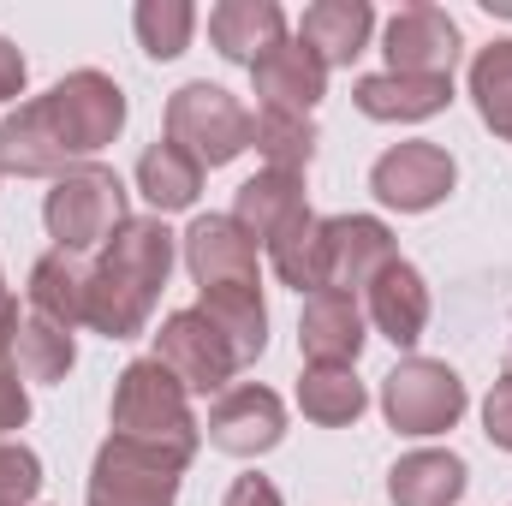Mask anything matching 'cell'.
I'll return each mask as SVG.
<instances>
[{"mask_svg": "<svg viewBox=\"0 0 512 506\" xmlns=\"http://www.w3.org/2000/svg\"><path fill=\"white\" fill-rule=\"evenodd\" d=\"M126 126V90L108 72H72L48 96L24 102L18 114L0 120V173L18 179H48L72 173V161L108 149Z\"/></svg>", "mask_w": 512, "mask_h": 506, "instance_id": "1", "label": "cell"}, {"mask_svg": "<svg viewBox=\"0 0 512 506\" xmlns=\"http://www.w3.org/2000/svg\"><path fill=\"white\" fill-rule=\"evenodd\" d=\"M167 268H173V233L161 221H126L102 262L90 268V304H84V322L108 340H137L161 286H167Z\"/></svg>", "mask_w": 512, "mask_h": 506, "instance_id": "2", "label": "cell"}, {"mask_svg": "<svg viewBox=\"0 0 512 506\" xmlns=\"http://www.w3.org/2000/svg\"><path fill=\"white\" fill-rule=\"evenodd\" d=\"M114 441H131L155 459H167L173 471H185L197 459L203 423L191 417V393L161 358H137L114 381Z\"/></svg>", "mask_w": 512, "mask_h": 506, "instance_id": "3", "label": "cell"}, {"mask_svg": "<svg viewBox=\"0 0 512 506\" xmlns=\"http://www.w3.org/2000/svg\"><path fill=\"white\" fill-rule=\"evenodd\" d=\"M42 221H48L54 251H66V256H84L96 245H108L131 221L120 173L114 167H72V173H60L48 203H42Z\"/></svg>", "mask_w": 512, "mask_h": 506, "instance_id": "4", "label": "cell"}, {"mask_svg": "<svg viewBox=\"0 0 512 506\" xmlns=\"http://www.w3.org/2000/svg\"><path fill=\"white\" fill-rule=\"evenodd\" d=\"M251 131L256 120L245 114V102L221 84H185L167 102V143H179L197 167H227L251 149Z\"/></svg>", "mask_w": 512, "mask_h": 506, "instance_id": "5", "label": "cell"}, {"mask_svg": "<svg viewBox=\"0 0 512 506\" xmlns=\"http://www.w3.org/2000/svg\"><path fill=\"white\" fill-rule=\"evenodd\" d=\"M382 411L399 435H441L465 417V381L435 358H405L382 381Z\"/></svg>", "mask_w": 512, "mask_h": 506, "instance_id": "6", "label": "cell"}, {"mask_svg": "<svg viewBox=\"0 0 512 506\" xmlns=\"http://www.w3.org/2000/svg\"><path fill=\"white\" fill-rule=\"evenodd\" d=\"M155 358L179 376L185 393H227V381L239 370V352L203 310H173L155 334Z\"/></svg>", "mask_w": 512, "mask_h": 506, "instance_id": "7", "label": "cell"}, {"mask_svg": "<svg viewBox=\"0 0 512 506\" xmlns=\"http://www.w3.org/2000/svg\"><path fill=\"white\" fill-rule=\"evenodd\" d=\"M179 501V471L131 441H102L90 465V506H173Z\"/></svg>", "mask_w": 512, "mask_h": 506, "instance_id": "8", "label": "cell"}, {"mask_svg": "<svg viewBox=\"0 0 512 506\" xmlns=\"http://www.w3.org/2000/svg\"><path fill=\"white\" fill-rule=\"evenodd\" d=\"M453 179H459V167H453V155L441 143H393L382 161L370 167V191L382 197L387 209H399V215L435 209L453 191Z\"/></svg>", "mask_w": 512, "mask_h": 506, "instance_id": "9", "label": "cell"}, {"mask_svg": "<svg viewBox=\"0 0 512 506\" xmlns=\"http://www.w3.org/2000/svg\"><path fill=\"white\" fill-rule=\"evenodd\" d=\"M387 262H399V251L376 215H328L322 221V292L358 298V286H370Z\"/></svg>", "mask_w": 512, "mask_h": 506, "instance_id": "10", "label": "cell"}, {"mask_svg": "<svg viewBox=\"0 0 512 506\" xmlns=\"http://www.w3.org/2000/svg\"><path fill=\"white\" fill-rule=\"evenodd\" d=\"M387 72L399 78H453L459 60V24L441 6H405L387 18Z\"/></svg>", "mask_w": 512, "mask_h": 506, "instance_id": "11", "label": "cell"}, {"mask_svg": "<svg viewBox=\"0 0 512 506\" xmlns=\"http://www.w3.org/2000/svg\"><path fill=\"white\" fill-rule=\"evenodd\" d=\"M209 441L221 447V453H233V459H256V453H268V447H280V435H286V405H280V393H268V387H256V381H239V387H227L215 405H209Z\"/></svg>", "mask_w": 512, "mask_h": 506, "instance_id": "12", "label": "cell"}, {"mask_svg": "<svg viewBox=\"0 0 512 506\" xmlns=\"http://www.w3.org/2000/svg\"><path fill=\"white\" fill-rule=\"evenodd\" d=\"M185 268L203 292L215 286H256V239L233 215H203L185 227Z\"/></svg>", "mask_w": 512, "mask_h": 506, "instance_id": "13", "label": "cell"}, {"mask_svg": "<svg viewBox=\"0 0 512 506\" xmlns=\"http://www.w3.org/2000/svg\"><path fill=\"white\" fill-rule=\"evenodd\" d=\"M364 304L352 292H310L304 298V316H298V352L310 364H358L364 352Z\"/></svg>", "mask_w": 512, "mask_h": 506, "instance_id": "14", "label": "cell"}, {"mask_svg": "<svg viewBox=\"0 0 512 506\" xmlns=\"http://www.w3.org/2000/svg\"><path fill=\"white\" fill-rule=\"evenodd\" d=\"M364 316L376 322V334L393 340V346H417L423 340V328H429V286H423V274L399 256V262H387L382 274L364 286Z\"/></svg>", "mask_w": 512, "mask_h": 506, "instance_id": "15", "label": "cell"}, {"mask_svg": "<svg viewBox=\"0 0 512 506\" xmlns=\"http://www.w3.org/2000/svg\"><path fill=\"white\" fill-rule=\"evenodd\" d=\"M251 78L262 108H274V114H304L310 120V108L328 96V66L304 42H280L274 54H262L251 66Z\"/></svg>", "mask_w": 512, "mask_h": 506, "instance_id": "16", "label": "cell"}, {"mask_svg": "<svg viewBox=\"0 0 512 506\" xmlns=\"http://www.w3.org/2000/svg\"><path fill=\"white\" fill-rule=\"evenodd\" d=\"M209 42L239 60V66H256L262 54H274L286 42V12L274 0H221L209 12Z\"/></svg>", "mask_w": 512, "mask_h": 506, "instance_id": "17", "label": "cell"}, {"mask_svg": "<svg viewBox=\"0 0 512 506\" xmlns=\"http://www.w3.org/2000/svg\"><path fill=\"white\" fill-rule=\"evenodd\" d=\"M370 30H376L370 0H316V6L304 12V24H298V42H304L322 66H352V60L364 54Z\"/></svg>", "mask_w": 512, "mask_h": 506, "instance_id": "18", "label": "cell"}, {"mask_svg": "<svg viewBox=\"0 0 512 506\" xmlns=\"http://www.w3.org/2000/svg\"><path fill=\"white\" fill-rule=\"evenodd\" d=\"M352 102L370 114V120H429L453 102V78H399V72H376V78H358Z\"/></svg>", "mask_w": 512, "mask_h": 506, "instance_id": "19", "label": "cell"}, {"mask_svg": "<svg viewBox=\"0 0 512 506\" xmlns=\"http://www.w3.org/2000/svg\"><path fill=\"white\" fill-rule=\"evenodd\" d=\"M465 495V459L459 453H405L387 471V501L393 506H453Z\"/></svg>", "mask_w": 512, "mask_h": 506, "instance_id": "20", "label": "cell"}, {"mask_svg": "<svg viewBox=\"0 0 512 506\" xmlns=\"http://www.w3.org/2000/svg\"><path fill=\"white\" fill-rule=\"evenodd\" d=\"M90 304V268L66 251H48L30 268V316H48L60 328H78Z\"/></svg>", "mask_w": 512, "mask_h": 506, "instance_id": "21", "label": "cell"}, {"mask_svg": "<svg viewBox=\"0 0 512 506\" xmlns=\"http://www.w3.org/2000/svg\"><path fill=\"white\" fill-rule=\"evenodd\" d=\"M298 209H310V203H304V179H298V173H274V167L256 173V179H245L239 197H233V221H239L251 239H262V245H268Z\"/></svg>", "mask_w": 512, "mask_h": 506, "instance_id": "22", "label": "cell"}, {"mask_svg": "<svg viewBox=\"0 0 512 506\" xmlns=\"http://www.w3.org/2000/svg\"><path fill=\"white\" fill-rule=\"evenodd\" d=\"M197 310L227 334V346L239 352V364H256L262 358V346H268V310H262V292L256 286H215V292H203Z\"/></svg>", "mask_w": 512, "mask_h": 506, "instance_id": "23", "label": "cell"}, {"mask_svg": "<svg viewBox=\"0 0 512 506\" xmlns=\"http://www.w3.org/2000/svg\"><path fill=\"white\" fill-rule=\"evenodd\" d=\"M298 405H304L310 423L340 429V423H358V417H364L370 393H364V381L352 376L346 364H310L304 381H298Z\"/></svg>", "mask_w": 512, "mask_h": 506, "instance_id": "24", "label": "cell"}, {"mask_svg": "<svg viewBox=\"0 0 512 506\" xmlns=\"http://www.w3.org/2000/svg\"><path fill=\"white\" fill-rule=\"evenodd\" d=\"M137 191L167 215V209H191L203 191V167L179 149V143H149L137 161Z\"/></svg>", "mask_w": 512, "mask_h": 506, "instance_id": "25", "label": "cell"}, {"mask_svg": "<svg viewBox=\"0 0 512 506\" xmlns=\"http://www.w3.org/2000/svg\"><path fill=\"white\" fill-rule=\"evenodd\" d=\"M268 262L286 286L298 292H322V215L298 209L274 239H268Z\"/></svg>", "mask_w": 512, "mask_h": 506, "instance_id": "26", "label": "cell"}, {"mask_svg": "<svg viewBox=\"0 0 512 506\" xmlns=\"http://www.w3.org/2000/svg\"><path fill=\"white\" fill-rule=\"evenodd\" d=\"M12 358H18V376L24 381H66V370L78 364V346H72V328H60L48 316H30L18 328Z\"/></svg>", "mask_w": 512, "mask_h": 506, "instance_id": "27", "label": "cell"}, {"mask_svg": "<svg viewBox=\"0 0 512 506\" xmlns=\"http://www.w3.org/2000/svg\"><path fill=\"white\" fill-rule=\"evenodd\" d=\"M471 102H477L483 126L512 143V42H489L471 60Z\"/></svg>", "mask_w": 512, "mask_h": 506, "instance_id": "28", "label": "cell"}, {"mask_svg": "<svg viewBox=\"0 0 512 506\" xmlns=\"http://www.w3.org/2000/svg\"><path fill=\"white\" fill-rule=\"evenodd\" d=\"M251 143L274 173H304L310 155H316V126H310L304 114H274V108H262Z\"/></svg>", "mask_w": 512, "mask_h": 506, "instance_id": "29", "label": "cell"}, {"mask_svg": "<svg viewBox=\"0 0 512 506\" xmlns=\"http://www.w3.org/2000/svg\"><path fill=\"white\" fill-rule=\"evenodd\" d=\"M131 24H137V42H143L149 60H173V54H185V42L197 30V12L185 0H143L131 12Z\"/></svg>", "mask_w": 512, "mask_h": 506, "instance_id": "30", "label": "cell"}, {"mask_svg": "<svg viewBox=\"0 0 512 506\" xmlns=\"http://www.w3.org/2000/svg\"><path fill=\"white\" fill-rule=\"evenodd\" d=\"M42 495V459L18 441H0V506H30Z\"/></svg>", "mask_w": 512, "mask_h": 506, "instance_id": "31", "label": "cell"}, {"mask_svg": "<svg viewBox=\"0 0 512 506\" xmlns=\"http://www.w3.org/2000/svg\"><path fill=\"white\" fill-rule=\"evenodd\" d=\"M483 429H489V441H495V447H507V453H512V376H507V370H501L495 393H489V405H483Z\"/></svg>", "mask_w": 512, "mask_h": 506, "instance_id": "32", "label": "cell"}, {"mask_svg": "<svg viewBox=\"0 0 512 506\" xmlns=\"http://www.w3.org/2000/svg\"><path fill=\"white\" fill-rule=\"evenodd\" d=\"M24 417H30V393L18 381V364H0V441L6 429H24Z\"/></svg>", "mask_w": 512, "mask_h": 506, "instance_id": "33", "label": "cell"}, {"mask_svg": "<svg viewBox=\"0 0 512 506\" xmlns=\"http://www.w3.org/2000/svg\"><path fill=\"white\" fill-rule=\"evenodd\" d=\"M227 506H286V501H280V489H274L268 477H239V483L227 489Z\"/></svg>", "mask_w": 512, "mask_h": 506, "instance_id": "34", "label": "cell"}, {"mask_svg": "<svg viewBox=\"0 0 512 506\" xmlns=\"http://www.w3.org/2000/svg\"><path fill=\"white\" fill-rule=\"evenodd\" d=\"M18 90H24V54L0 36V102H12Z\"/></svg>", "mask_w": 512, "mask_h": 506, "instance_id": "35", "label": "cell"}, {"mask_svg": "<svg viewBox=\"0 0 512 506\" xmlns=\"http://www.w3.org/2000/svg\"><path fill=\"white\" fill-rule=\"evenodd\" d=\"M18 328H24V322H18V298H12V292H0V364H6V358H12V346H18Z\"/></svg>", "mask_w": 512, "mask_h": 506, "instance_id": "36", "label": "cell"}, {"mask_svg": "<svg viewBox=\"0 0 512 506\" xmlns=\"http://www.w3.org/2000/svg\"><path fill=\"white\" fill-rule=\"evenodd\" d=\"M507 376H512V340H507Z\"/></svg>", "mask_w": 512, "mask_h": 506, "instance_id": "37", "label": "cell"}, {"mask_svg": "<svg viewBox=\"0 0 512 506\" xmlns=\"http://www.w3.org/2000/svg\"><path fill=\"white\" fill-rule=\"evenodd\" d=\"M0 292H6V280H0Z\"/></svg>", "mask_w": 512, "mask_h": 506, "instance_id": "38", "label": "cell"}]
</instances>
